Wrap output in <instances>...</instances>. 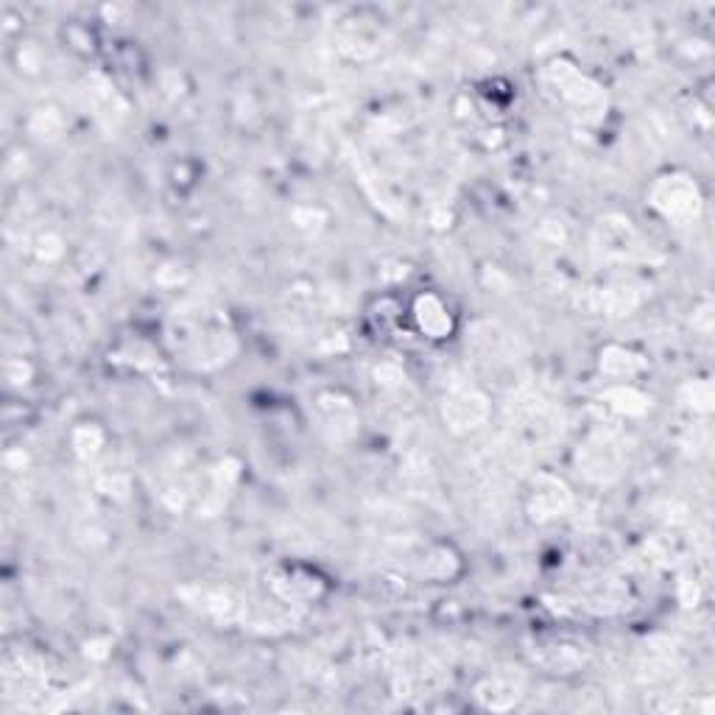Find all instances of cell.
<instances>
[{
    "mask_svg": "<svg viewBox=\"0 0 715 715\" xmlns=\"http://www.w3.org/2000/svg\"><path fill=\"white\" fill-rule=\"evenodd\" d=\"M654 204L665 216L688 218L696 216V210H699V193H696V185L688 182L685 176H665L654 188Z\"/></svg>",
    "mask_w": 715,
    "mask_h": 715,
    "instance_id": "6da1fadb",
    "label": "cell"
},
{
    "mask_svg": "<svg viewBox=\"0 0 715 715\" xmlns=\"http://www.w3.org/2000/svg\"><path fill=\"white\" fill-rule=\"evenodd\" d=\"M417 319L419 324H422V330L433 338L447 336V330H450V316H447L445 305H442L436 297L419 299Z\"/></svg>",
    "mask_w": 715,
    "mask_h": 715,
    "instance_id": "7a4b0ae2",
    "label": "cell"
}]
</instances>
